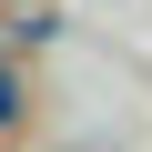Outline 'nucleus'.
I'll list each match as a JSON object with an SVG mask.
<instances>
[{
	"label": "nucleus",
	"mask_w": 152,
	"mask_h": 152,
	"mask_svg": "<svg viewBox=\"0 0 152 152\" xmlns=\"http://www.w3.org/2000/svg\"><path fill=\"white\" fill-rule=\"evenodd\" d=\"M10 112H20V81H10V71H0V122H10Z\"/></svg>",
	"instance_id": "1"
}]
</instances>
